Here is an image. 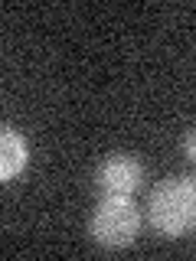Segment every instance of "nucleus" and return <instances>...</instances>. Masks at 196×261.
I'll return each mask as SVG.
<instances>
[{
    "label": "nucleus",
    "instance_id": "f03ea898",
    "mask_svg": "<svg viewBox=\"0 0 196 261\" xmlns=\"http://www.w3.org/2000/svg\"><path fill=\"white\" fill-rule=\"evenodd\" d=\"M88 232L108 248H125L141 232V209L131 202V196H102L98 209L92 212Z\"/></svg>",
    "mask_w": 196,
    "mask_h": 261
},
{
    "label": "nucleus",
    "instance_id": "7ed1b4c3",
    "mask_svg": "<svg viewBox=\"0 0 196 261\" xmlns=\"http://www.w3.org/2000/svg\"><path fill=\"white\" fill-rule=\"evenodd\" d=\"M95 183L102 196H131L144 183V167L131 153H108L95 170Z\"/></svg>",
    "mask_w": 196,
    "mask_h": 261
},
{
    "label": "nucleus",
    "instance_id": "f257e3e1",
    "mask_svg": "<svg viewBox=\"0 0 196 261\" xmlns=\"http://www.w3.org/2000/svg\"><path fill=\"white\" fill-rule=\"evenodd\" d=\"M147 216L157 232L170 235H186L196 228V176H167L151 190L147 199Z\"/></svg>",
    "mask_w": 196,
    "mask_h": 261
},
{
    "label": "nucleus",
    "instance_id": "20e7f679",
    "mask_svg": "<svg viewBox=\"0 0 196 261\" xmlns=\"http://www.w3.org/2000/svg\"><path fill=\"white\" fill-rule=\"evenodd\" d=\"M23 167H27V144L10 124H4L0 127V176L13 179L23 173Z\"/></svg>",
    "mask_w": 196,
    "mask_h": 261
},
{
    "label": "nucleus",
    "instance_id": "39448f33",
    "mask_svg": "<svg viewBox=\"0 0 196 261\" xmlns=\"http://www.w3.org/2000/svg\"><path fill=\"white\" fill-rule=\"evenodd\" d=\"M183 150H186V157L196 160V127L193 130H186V137H183Z\"/></svg>",
    "mask_w": 196,
    "mask_h": 261
}]
</instances>
